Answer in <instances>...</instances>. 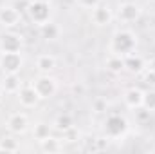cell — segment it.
<instances>
[{
	"instance_id": "6da1fadb",
	"label": "cell",
	"mask_w": 155,
	"mask_h": 154,
	"mask_svg": "<svg viewBox=\"0 0 155 154\" xmlns=\"http://www.w3.org/2000/svg\"><path fill=\"white\" fill-rule=\"evenodd\" d=\"M108 49H110V53L119 54V56L132 54L137 49V35L132 29H119L112 35Z\"/></svg>"
},
{
	"instance_id": "7a4b0ae2",
	"label": "cell",
	"mask_w": 155,
	"mask_h": 154,
	"mask_svg": "<svg viewBox=\"0 0 155 154\" xmlns=\"http://www.w3.org/2000/svg\"><path fill=\"white\" fill-rule=\"evenodd\" d=\"M25 13L36 27L52 20V5L49 0H29L25 5Z\"/></svg>"
},
{
	"instance_id": "3957f363",
	"label": "cell",
	"mask_w": 155,
	"mask_h": 154,
	"mask_svg": "<svg viewBox=\"0 0 155 154\" xmlns=\"http://www.w3.org/2000/svg\"><path fill=\"white\" fill-rule=\"evenodd\" d=\"M103 132H105V136L108 140H119V138H123L128 132V121H126V118L117 114V113H110L105 118Z\"/></svg>"
},
{
	"instance_id": "277c9868",
	"label": "cell",
	"mask_w": 155,
	"mask_h": 154,
	"mask_svg": "<svg viewBox=\"0 0 155 154\" xmlns=\"http://www.w3.org/2000/svg\"><path fill=\"white\" fill-rule=\"evenodd\" d=\"M31 83L36 89L40 100H49L58 93V80L54 76H51V75H41L40 73V76L31 80Z\"/></svg>"
},
{
	"instance_id": "5b68a950",
	"label": "cell",
	"mask_w": 155,
	"mask_h": 154,
	"mask_svg": "<svg viewBox=\"0 0 155 154\" xmlns=\"http://www.w3.org/2000/svg\"><path fill=\"white\" fill-rule=\"evenodd\" d=\"M24 67L22 53H0V69L4 75H20Z\"/></svg>"
},
{
	"instance_id": "8992f818",
	"label": "cell",
	"mask_w": 155,
	"mask_h": 154,
	"mask_svg": "<svg viewBox=\"0 0 155 154\" xmlns=\"http://www.w3.org/2000/svg\"><path fill=\"white\" fill-rule=\"evenodd\" d=\"M141 15H143V9L135 2H123L119 4L116 11V18L121 24H134L141 18Z\"/></svg>"
},
{
	"instance_id": "52a82bcc",
	"label": "cell",
	"mask_w": 155,
	"mask_h": 154,
	"mask_svg": "<svg viewBox=\"0 0 155 154\" xmlns=\"http://www.w3.org/2000/svg\"><path fill=\"white\" fill-rule=\"evenodd\" d=\"M24 49V37L7 29L0 37V53H22Z\"/></svg>"
},
{
	"instance_id": "ba28073f",
	"label": "cell",
	"mask_w": 155,
	"mask_h": 154,
	"mask_svg": "<svg viewBox=\"0 0 155 154\" xmlns=\"http://www.w3.org/2000/svg\"><path fill=\"white\" fill-rule=\"evenodd\" d=\"M22 20V13L16 5L4 4L0 7V26L4 29H15Z\"/></svg>"
},
{
	"instance_id": "9c48e42d",
	"label": "cell",
	"mask_w": 155,
	"mask_h": 154,
	"mask_svg": "<svg viewBox=\"0 0 155 154\" xmlns=\"http://www.w3.org/2000/svg\"><path fill=\"white\" fill-rule=\"evenodd\" d=\"M16 98H18V102H20V107H22V109H33V107H36V105H38V102H40L38 93H36V89L33 87V83H31V82L22 85V89L16 93Z\"/></svg>"
},
{
	"instance_id": "30bf717a",
	"label": "cell",
	"mask_w": 155,
	"mask_h": 154,
	"mask_svg": "<svg viewBox=\"0 0 155 154\" xmlns=\"http://www.w3.org/2000/svg\"><path fill=\"white\" fill-rule=\"evenodd\" d=\"M5 125H7V129H9L11 134H15V136H22V134H25V132L29 131V118H27L25 113L18 111V113L9 114Z\"/></svg>"
},
{
	"instance_id": "8fae6325",
	"label": "cell",
	"mask_w": 155,
	"mask_h": 154,
	"mask_svg": "<svg viewBox=\"0 0 155 154\" xmlns=\"http://www.w3.org/2000/svg\"><path fill=\"white\" fill-rule=\"evenodd\" d=\"M90 20H92V24H96L97 27H105V26H110L112 24V20H114V13H112V9L107 5V4H99V5H96L92 11H90Z\"/></svg>"
},
{
	"instance_id": "7c38bea8",
	"label": "cell",
	"mask_w": 155,
	"mask_h": 154,
	"mask_svg": "<svg viewBox=\"0 0 155 154\" xmlns=\"http://www.w3.org/2000/svg\"><path fill=\"white\" fill-rule=\"evenodd\" d=\"M123 100H124V105H126L128 109H132V111H137V109H141V107H143L144 91H141L139 87H130V89L124 93Z\"/></svg>"
},
{
	"instance_id": "4fadbf2b",
	"label": "cell",
	"mask_w": 155,
	"mask_h": 154,
	"mask_svg": "<svg viewBox=\"0 0 155 154\" xmlns=\"http://www.w3.org/2000/svg\"><path fill=\"white\" fill-rule=\"evenodd\" d=\"M38 33H40V37H41L43 40L54 42V40H58L60 37H61V27H60L54 20H49V22L38 26Z\"/></svg>"
},
{
	"instance_id": "5bb4252c",
	"label": "cell",
	"mask_w": 155,
	"mask_h": 154,
	"mask_svg": "<svg viewBox=\"0 0 155 154\" xmlns=\"http://www.w3.org/2000/svg\"><path fill=\"white\" fill-rule=\"evenodd\" d=\"M24 82L20 80V75H4L2 80V89L5 94H16L22 89Z\"/></svg>"
},
{
	"instance_id": "9a60e30c",
	"label": "cell",
	"mask_w": 155,
	"mask_h": 154,
	"mask_svg": "<svg viewBox=\"0 0 155 154\" xmlns=\"http://www.w3.org/2000/svg\"><path fill=\"white\" fill-rule=\"evenodd\" d=\"M144 65H146L144 58L139 56L137 53H132V54H126L124 56V69L130 71V73H135V75L137 73H143Z\"/></svg>"
},
{
	"instance_id": "2e32d148",
	"label": "cell",
	"mask_w": 155,
	"mask_h": 154,
	"mask_svg": "<svg viewBox=\"0 0 155 154\" xmlns=\"http://www.w3.org/2000/svg\"><path fill=\"white\" fill-rule=\"evenodd\" d=\"M36 69L41 75H49L51 71L56 69V58L52 54H49V53L38 54V58H36Z\"/></svg>"
},
{
	"instance_id": "e0dca14e",
	"label": "cell",
	"mask_w": 155,
	"mask_h": 154,
	"mask_svg": "<svg viewBox=\"0 0 155 154\" xmlns=\"http://www.w3.org/2000/svg\"><path fill=\"white\" fill-rule=\"evenodd\" d=\"M52 127H54L58 132H67L69 129L74 127V116L69 114V113H60V114L54 118Z\"/></svg>"
},
{
	"instance_id": "ac0fdd59",
	"label": "cell",
	"mask_w": 155,
	"mask_h": 154,
	"mask_svg": "<svg viewBox=\"0 0 155 154\" xmlns=\"http://www.w3.org/2000/svg\"><path fill=\"white\" fill-rule=\"evenodd\" d=\"M52 129H54L52 125H49V123H45V121H38V123L33 125V131H31V132H33V138L40 143L41 140H45L47 136L52 134Z\"/></svg>"
},
{
	"instance_id": "d6986e66",
	"label": "cell",
	"mask_w": 155,
	"mask_h": 154,
	"mask_svg": "<svg viewBox=\"0 0 155 154\" xmlns=\"http://www.w3.org/2000/svg\"><path fill=\"white\" fill-rule=\"evenodd\" d=\"M40 149L43 151V152H49V154H52V152H60L61 151V142L56 138V136H47L45 140H41L40 142Z\"/></svg>"
},
{
	"instance_id": "ffe728a7",
	"label": "cell",
	"mask_w": 155,
	"mask_h": 154,
	"mask_svg": "<svg viewBox=\"0 0 155 154\" xmlns=\"http://www.w3.org/2000/svg\"><path fill=\"white\" fill-rule=\"evenodd\" d=\"M107 69L112 71V73H121V71H124V56H119V54L110 53L108 58H107Z\"/></svg>"
},
{
	"instance_id": "44dd1931",
	"label": "cell",
	"mask_w": 155,
	"mask_h": 154,
	"mask_svg": "<svg viewBox=\"0 0 155 154\" xmlns=\"http://www.w3.org/2000/svg\"><path fill=\"white\" fill-rule=\"evenodd\" d=\"M20 151V143L16 138H2L0 140V152H18Z\"/></svg>"
},
{
	"instance_id": "7402d4cb",
	"label": "cell",
	"mask_w": 155,
	"mask_h": 154,
	"mask_svg": "<svg viewBox=\"0 0 155 154\" xmlns=\"http://www.w3.org/2000/svg\"><path fill=\"white\" fill-rule=\"evenodd\" d=\"M143 107L150 113L155 111V91H146L144 93V100H143Z\"/></svg>"
},
{
	"instance_id": "603a6c76",
	"label": "cell",
	"mask_w": 155,
	"mask_h": 154,
	"mask_svg": "<svg viewBox=\"0 0 155 154\" xmlns=\"http://www.w3.org/2000/svg\"><path fill=\"white\" fill-rule=\"evenodd\" d=\"M92 109H94V113H107L108 111V102L105 98H96L94 103H92Z\"/></svg>"
},
{
	"instance_id": "cb8c5ba5",
	"label": "cell",
	"mask_w": 155,
	"mask_h": 154,
	"mask_svg": "<svg viewBox=\"0 0 155 154\" xmlns=\"http://www.w3.org/2000/svg\"><path fill=\"white\" fill-rule=\"evenodd\" d=\"M103 0H76V4L81 9H87V11H92L96 5H99Z\"/></svg>"
},
{
	"instance_id": "d4e9b609",
	"label": "cell",
	"mask_w": 155,
	"mask_h": 154,
	"mask_svg": "<svg viewBox=\"0 0 155 154\" xmlns=\"http://www.w3.org/2000/svg\"><path fill=\"white\" fill-rule=\"evenodd\" d=\"M144 83H146V85H150V87H155V73H153V71H150V69H148V71L144 73Z\"/></svg>"
},
{
	"instance_id": "484cf974",
	"label": "cell",
	"mask_w": 155,
	"mask_h": 154,
	"mask_svg": "<svg viewBox=\"0 0 155 154\" xmlns=\"http://www.w3.org/2000/svg\"><path fill=\"white\" fill-rule=\"evenodd\" d=\"M148 69L155 73V58H152V60H150V64H148Z\"/></svg>"
},
{
	"instance_id": "4316f807",
	"label": "cell",
	"mask_w": 155,
	"mask_h": 154,
	"mask_svg": "<svg viewBox=\"0 0 155 154\" xmlns=\"http://www.w3.org/2000/svg\"><path fill=\"white\" fill-rule=\"evenodd\" d=\"M4 96H5V93H4V89H2V83H0V102L4 100Z\"/></svg>"
}]
</instances>
